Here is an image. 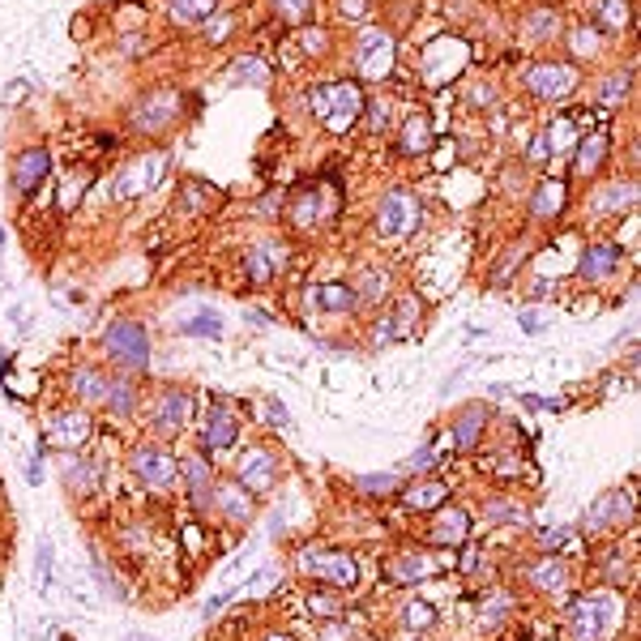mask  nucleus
<instances>
[{"label": "nucleus", "instance_id": "603ef678", "mask_svg": "<svg viewBox=\"0 0 641 641\" xmlns=\"http://www.w3.org/2000/svg\"><path fill=\"white\" fill-rule=\"evenodd\" d=\"M274 5H279L287 17H304L308 14V0H274Z\"/></svg>", "mask_w": 641, "mask_h": 641}, {"label": "nucleus", "instance_id": "a878e982", "mask_svg": "<svg viewBox=\"0 0 641 641\" xmlns=\"http://www.w3.org/2000/svg\"><path fill=\"white\" fill-rule=\"evenodd\" d=\"M223 330H227V325H223L219 312H197V317H188L180 325V334H188V338H219Z\"/></svg>", "mask_w": 641, "mask_h": 641}, {"label": "nucleus", "instance_id": "052dcab7", "mask_svg": "<svg viewBox=\"0 0 641 641\" xmlns=\"http://www.w3.org/2000/svg\"><path fill=\"white\" fill-rule=\"evenodd\" d=\"M9 320H14V325H17V330H22V334H26V330H30V317H26V312H22V308H14V312H9Z\"/></svg>", "mask_w": 641, "mask_h": 641}, {"label": "nucleus", "instance_id": "412c9836", "mask_svg": "<svg viewBox=\"0 0 641 641\" xmlns=\"http://www.w3.org/2000/svg\"><path fill=\"white\" fill-rule=\"evenodd\" d=\"M466 530H471V514H466V509H449V514H441V522H436L432 539L436 544H462Z\"/></svg>", "mask_w": 641, "mask_h": 641}, {"label": "nucleus", "instance_id": "f3484780", "mask_svg": "<svg viewBox=\"0 0 641 641\" xmlns=\"http://www.w3.org/2000/svg\"><path fill=\"white\" fill-rule=\"evenodd\" d=\"M171 112H176V95H171V90H163V95H154L150 103H141V107H137V128L154 133L158 125H168Z\"/></svg>", "mask_w": 641, "mask_h": 641}, {"label": "nucleus", "instance_id": "39448f33", "mask_svg": "<svg viewBox=\"0 0 641 641\" xmlns=\"http://www.w3.org/2000/svg\"><path fill=\"white\" fill-rule=\"evenodd\" d=\"M419 227V206H415V197L406 193V188H393V193H385V201H381L377 209V231L381 236H411Z\"/></svg>", "mask_w": 641, "mask_h": 641}, {"label": "nucleus", "instance_id": "0e129e2a", "mask_svg": "<svg viewBox=\"0 0 641 641\" xmlns=\"http://www.w3.org/2000/svg\"><path fill=\"white\" fill-rule=\"evenodd\" d=\"M565 534H569V530H547V534H544V544L552 547V544H560V539H565Z\"/></svg>", "mask_w": 641, "mask_h": 641}, {"label": "nucleus", "instance_id": "f8f14e48", "mask_svg": "<svg viewBox=\"0 0 641 641\" xmlns=\"http://www.w3.org/2000/svg\"><path fill=\"white\" fill-rule=\"evenodd\" d=\"M304 569L320 573L325 582H334V585H351L355 577H360V569H355V560H351L347 552H308Z\"/></svg>", "mask_w": 641, "mask_h": 641}, {"label": "nucleus", "instance_id": "a18cd8bd", "mask_svg": "<svg viewBox=\"0 0 641 641\" xmlns=\"http://www.w3.org/2000/svg\"><path fill=\"white\" fill-rule=\"evenodd\" d=\"M488 517H492V522H526V517H522V509H514V504H492Z\"/></svg>", "mask_w": 641, "mask_h": 641}, {"label": "nucleus", "instance_id": "338daca9", "mask_svg": "<svg viewBox=\"0 0 641 641\" xmlns=\"http://www.w3.org/2000/svg\"><path fill=\"white\" fill-rule=\"evenodd\" d=\"M265 641H295V637H287V633H274V637H265Z\"/></svg>", "mask_w": 641, "mask_h": 641}, {"label": "nucleus", "instance_id": "69168bd1", "mask_svg": "<svg viewBox=\"0 0 641 641\" xmlns=\"http://www.w3.org/2000/svg\"><path fill=\"white\" fill-rule=\"evenodd\" d=\"M125 641H158V637H146V633H133V637H125Z\"/></svg>", "mask_w": 641, "mask_h": 641}, {"label": "nucleus", "instance_id": "a19ab883", "mask_svg": "<svg viewBox=\"0 0 641 641\" xmlns=\"http://www.w3.org/2000/svg\"><path fill=\"white\" fill-rule=\"evenodd\" d=\"M526 30L534 35V39H547V35L556 30V14H552V9H539V14L526 22Z\"/></svg>", "mask_w": 641, "mask_h": 641}, {"label": "nucleus", "instance_id": "b1692460", "mask_svg": "<svg viewBox=\"0 0 641 641\" xmlns=\"http://www.w3.org/2000/svg\"><path fill=\"white\" fill-rule=\"evenodd\" d=\"M73 393H77L82 402H103V398H107V381L98 377L95 368H77V372H73Z\"/></svg>", "mask_w": 641, "mask_h": 641}, {"label": "nucleus", "instance_id": "6e6d98bb", "mask_svg": "<svg viewBox=\"0 0 641 641\" xmlns=\"http://www.w3.org/2000/svg\"><path fill=\"white\" fill-rule=\"evenodd\" d=\"M595 52V30H577V56H590Z\"/></svg>", "mask_w": 641, "mask_h": 641}, {"label": "nucleus", "instance_id": "6ab92c4d", "mask_svg": "<svg viewBox=\"0 0 641 641\" xmlns=\"http://www.w3.org/2000/svg\"><path fill=\"white\" fill-rule=\"evenodd\" d=\"M445 496H449V488L445 483H436V479H419L415 488L402 492L406 509H436V504H445Z\"/></svg>", "mask_w": 641, "mask_h": 641}, {"label": "nucleus", "instance_id": "8fccbe9b", "mask_svg": "<svg viewBox=\"0 0 641 641\" xmlns=\"http://www.w3.org/2000/svg\"><path fill=\"white\" fill-rule=\"evenodd\" d=\"M625 90H628V77H612V82L599 90V98H607V103H612V98H620Z\"/></svg>", "mask_w": 641, "mask_h": 641}, {"label": "nucleus", "instance_id": "c03bdc74", "mask_svg": "<svg viewBox=\"0 0 641 641\" xmlns=\"http://www.w3.org/2000/svg\"><path fill=\"white\" fill-rule=\"evenodd\" d=\"M249 274H252L257 282H270L274 265H270V257H265V252H252V257H249Z\"/></svg>", "mask_w": 641, "mask_h": 641}, {"label": "nucleus", "instance_id": "f03ea898", "mask_svg": "<svg viewBox=\"0 0 641 641\" xmlns=\"http://www.w3.org/2000/svg\"><path fill=\"white\" fill-rule=\"evenodd\" d=\"M616 620V603L612 595H585V599L569 603V625L577 641H603L607 628Z\"/></svg>", "mask_w": 641, "mask_h": 641}, {"label": "nucleus", "instance_id": "de8ad7c7", "mask_svg": "<svg viewBox=\"0 0 641 641\" xmlns=\"http://www.w3.org/2000/svg\"><path fill=\"white\" fill-rule=\"evenodd\" d=\"M308 607H312L317 616H334L338 612V599H334V595H312V599H308Z\"/></svg>", "mask_w": 641, "mask_h": 641}, {"label": "nucleus", "instance_id": "ea45409f", "mask_svg": "<svg viewBox=\"0 0 641 641\" xmlns=\"http://www.w3.org/2000/svg\"><path fill=\"white\" fill-rule=\"evenodd\" d=\"M385 274H381V270H368V274H360V295L363 300H381V295H385Z\"/></svg>", "mask_w": 641, "mask_h": 641}, {"label": "nucleus", "instance_id": "dca6fc26", "mask_svg": "<svg viewBox=\"0 0 641 641\" xmlns=\"http://www.w3.org/2000/svg\"><path fill=\"white\" fill-rule=\"evenodd\" d=\"M436 573V560L432 556H423V552H411V556H398L390 565V577L393 582H423V577H432Z\"/></svg>", "mask_w": 641, "mask_h": 641}, {"label": "nucleus", "instance_id": "4d7b16f0", "mask_svg": "<svg viewBox=\"0 0 641 641\" xmlns=\"http://www.w3.org/2000/svg\"><path fill=\"white\" fill-rule=\"evenodd\" d=\"M265 415L274 419V428H287V423H291V419H287V411H282L279 402H265Z\"/></svg>", "mask_w": 641, "mask_h": 641}, {"label": "nucleus", "instance_id": "c9c22d12", "mask_svg": "<svg viewBox=\"0 0 641 641\" xmlns=\"http://www.w3.org/2000/svg\"><path fill=\"white\" fill-rule=\"evenodd\" d=\"M393 488H398V474H360V492L368 496H385Z\"/></svg>", "mask_w": 641, "mask_h": 641}, {"label": "nucleus", "instance_id": "bb28decb", "mask_svg": "<svg viewBox=\"0 0 641 641\" xmlns=\"http://www.w3.org/2000/svg\"><path fill=\"white\" fill-rule=\"evenodd\" d=\"M219 509L227 517H236V522H249L252 517V501L239 488H219Z\"/></svg>", "mask_w": 641, "mask_h": 641}, {"label": "nucleus", "instance_id": "393cba45", "mask_svg": "<svg viewBox=\"0 0 641 641\" xmlns=\"http://www.w3.org/2000/svg\"><path fill=\"white\" fill-rule=\"evenodd\" d=\"M436 625V607L423 599H406L402 603V628H411V633H423V628Z\"/></svg>", "mask_w": 641, "mask_h": 641}, {"label": "nucleus", "instance_id": "7ed1b4c3", "mask_svg": "<svg viewBox=\"0 0 641 641\" xmlns=\"http://www.w3.org/2000/svg\"><path fill=\"white\" fill-rule=\"evenodd\" d=\"M163 171H168V150L141 154V158H133L125 171H116L112 193L116 197H141V193H150L154 184L163 180Z\"/></svg>", "mask_w": 641, "mask_h": 641}, {"label": "nucleus", "instance_id": "774afa93", "mask_svg": "<svg viewBox=\"0 0 641 641\" xmlns=\"http://www.w3.org/2000/svg\"><path fill=\"white\" fill-rule=\"evenodd\" d=\"M0 244H5V231H0Z\"/></svg>", "mask_w": 641, "mask_h": 641}, {"label": "nucleus", "instance_id": "c85d7f7f", "mask_svg": "<svg viewBox=\"0 0 641 641\" xmlns=\"http://www.w3.org/2000/svg\"><path fill=\"white\" fill-rule=\"evenodd\" d=\"M214 0H171V17L176 22H209Z\"/></svg>", "mask_w": 641, "mask_h": 641}, {"label": "nucleus", "instance_id": "20e7f679", "mask_svg": "<svg viewBox=\"0 0 641 641\" xmlns=\"http://www.w3.org/2000/svg\"><path fill=\"white\" fill-rule=\"evenodd\" d=\"M103 347H107V355L116 363H128V368H141L150 360V338H146V330L137 320H116L107 330V338H103Z\"/></svg>", "mask_w": 641, "mask_h": 641}, {"label": "nucleus", "instance_id": "0eeeda50", "mask_svg": "<svg viewBox=\"0 0 641 641\" xmlns=\"http://www.w3.org/2000/svg\"><path fill=\"white\" fill-rule=\"evenodd\" d=\"M355 60H360V73H363V77L381 82V77L390 73V65H393V39L385 35V30H363Z\"/></svg>", "mask_w": 641, "mask_h": 641}, {"label": "nucleus", "instance_id": "9b49d317", "mask_svg": "<svg viewBox=\"0 0 641 641\" xmlns=\"http://www.w3.org/2000/svg\"><path fill=\"white\" fill-rule=\"evenodd\" d=\"M90 436H95V423H90V415H82V411L52 415V423H47V441L56 449H82Z\"/></svg>", "mask_w": 641, "mask_h": 641}, {"label": "nucleus", "instance_id": "9d476101", "mask_svg": "<svg viewBox=\"0 0 641 641\" xmlns=\"http://www.w3.org/2000/svg\"><path fill=\"white\" fill-rule=\"evenodd\" d=\"M573 86H577V73L569 65H534L526 73V90L534 98H560V95H569Z\"/></svg>", "mask_w": 641, "mask_h": 641}, {"label": "nucleus", "instance_id": "6e6552de", "mask_svg": "<svg viewBox=\"0 0 641 641\" xmlns=\"http://www.w3.org/2000/svg\"><path fill=\"white\" fill-rule=\"evenodd\" d=\"M197 415V402H193V393H163L158 398V406H154V432H163V436H176L184 432L188 423H193Z\"/></svg>", "mask_w": 641, "mask_h": 641}, {"label": "nucleus", "instance_id": "2eb2a0df", "mask_svg": "<svg viewBox=\"0 0 641 641\" xmlns=\"http://www.w3.org/2000/svg\"><path fill=\"white\" fill-rule=\"evenodd\" d=\"M239 483L249 492H265L274 483V458L265 449H252L249 458H244V466H239Z\"/></svg>", "mask_w": 641, "mask_h": 641}, {"label": "nucleus", "instance_id": "1a4fd4ad", "mask_svg": "<svg viewBox=\"0 0 641 641\" xmlns=\"http://www.w3.org/2000/svg\"><path fill=\"white\" fill-rule=\"evenodd\" d=\"M466 65V47L453 39L445 43H432L428 47V60H423V77H428V86H445L458 77V69Z\"/></svg>", "mask_w": 641, "mask_h": 641}, {"label": "nucleus", "instance_id": "4be33fe9", "mask_svg": "<svg viewBox=\"0 0 641 641\" xmlns=\"http://www.w3.org/2000/svg\"><path fill=\"white\" fill-rule=\"evenodd\" d=\"M402 150L406 154H423V150H432V128H428V116H411V120H406L402 125Z\"/></svg>", "mask_w": 641, "mask_h": 641}, {"label": "nucleus", "instance_id": "e2e57ef3", "mask_svg": "<svg viewBox=\"0 0 641 641\" xmlns=\"http://www.w3.org/2000/svg\"><path fill=\"white\" fill-rule=\"evenodd\" d=\"M227 30H231V22H214V26H209V39H223Z\"/></svg>", "mask_w": 641, "mask_h": 641}, {"label": "nucleus", "instance_id": "4468645a", "mask_svg": "<svg viewBox=\"0 0 641 641\" xmlns=\"http://www.w3.org/2000/svg\"><path fill=\"white\" fill-rule=\"evenodd\" d=\"M530 582L547 590V595H565L569 590V565L560 556H547V560H534L530 565Z\"/></svg>", "mask_w": 641, "mask_h": 641}, {"label": "nucleus", "instance_id": "13d9d810", "mask_svg": "<svg viewBox=\"0 0 641 641\" xmlns=\"http://www.w3.org/2000/svg\"><path fill=\"white\" fill-rule=\"evenodd\" d=\"M304 47L308 52H325V35L320 30H304Z\"/></svg>", "mask_w": 641, "mask_h": 641}, {"label": "nucleus", "instance_id": "79ce46f5", "mask_svg": "<svg viewBox=\"0 0 641 641\" xmlns=\"http://www.w3.org/2000/svg\"><path fill=\"white\" fill-rule=\"evenodd\" d=\"M69 488H73V492H90V488H95V466L77 462V466L69 471Z\"/></svg>", "mask_w": 641, "mask_h": 641}, {"label": "nucleus", "instance_id": "cd10ccee", "mask_svg": "<svg viewBox=\"0 0 641 641\" xmlns=\"http://www.w3.org/2000/svg\"><path fill=\"white\" fill-rule=\"evenodd\" d=\"M317 304L342 312V308L355 304V291H351V287H342V282H320V287H317Z\"/></svg>", "mask_w": 641, "mask_h": 641}, {"label": "nucleus", "instance_id": "2f4dec72", "mask_svg": "<svg viewBox=\"0 0 641 641\" xmlns=\"http://www.w3.org/2000/svg\"><path fill=\"white\" fill-rule=\"evenodd\" d=\"M279 577H282V573L274 569V565H265L261 573H252L249 582L239 585V595H249V599H257V595H265V590H270V585H279Z\"/></svg>", "mask_w": 641, "mask_h": 641}, {"label": "nucleus", "instance_id": "c756f323", "mask_svg": "<svg viewBox=\"0 0 641 641\" xmlns=\"http://www.w3.org/2000/svg\"><path fill=\"white\" fill-rule=\"evenodd\" d=\"M603 154H607V137H603V133H590V137L582 141V154H577V171H595Z\"/></svg>", "mask_w": 641, "mask_h": 641}, {"label": "nucleus", "instance_id": "49530a36", "mask_svg": "<svg viewBox=\"0 0 641 641\" xmlns=\"http://www.w3.org/2000/svg\"><path fill=\"white\" fill-rule=\"evenodd\" d=\"M428 466H436V445L415 449V458H411V471H428Z\"/></svg>", "mask_w": 641, "mask_h": 641}, {"label": "nucleus", "instance_id": "58836bf2", "mask_svg": "<svg viewBox=\"0 0 641 641\" xmlns=\"http://www.w3.org/2000/svg\"><path fill=\"white\" fill-rule=\"evenodd\" d=\"M231 73H236V77H249V86H265V82H270V69H265V60H239Z\"/></svg>", "mask_w": 641, "mask_h": 641}, {"label": "nucleus", "instance_id": "f704fd0d", "mask_svg": "<svg viewBox=\"0 0 641 641\" xmlns=\"http://www.w3.org/2000/svg\"><path fill=\"white\" fill-rule=\"evenodd\" d=\"M35 582H39V590L52 585V544L47 539H39V552H35Z\"/></svg>", "mask_w": 641, "mask_h": 641}, {"label": "nucleus", "instance_id": "5701e85b", "mask_svg": "<svg viewBox=\"0 0 641 641\" xmlns=\"http://www.w3.org/2000/svg\"><path fill=\"white\" fill-rule=\"evenodd\" d=\"M560 206H565V184L560 180H544L539 184V193H534V201H530L534 219H556Z\"/></svg>", "mask_w": 641, "mask_h": 641}, {"label": "nucleus", "instance_id": "680f3d73", "mask_svg": "<svg viewBox=\"0 0 641 641\" xmlns=\"http://www.w3.org/2000/svg\"><path fill=\"white\" fill-rule=\"evenodd\" d=\"M249 320H252V325H261V330H265V325H270V320H274V317H270V312H261V308H249Z\"/></svg>", "mask_w": 641, "mask_h": 641}, {"label": "nucleus", "instance_id": "7c9ffc66", "mask_svg": "<svg viewBox=\"0 0 641 641\" xmlns=\"http://www.w3.org/2000/svg\"><path fill=\"white\" fill-rule=\"evenodd\" d=\"M479 423H483V411H479V406H471V411H466V415H458V423H453V441H458V445H474Z\"/></svg>", "mask_w": 641, "mask_h": 641}, {"label": "nucleus", "instance_id": "e433bc0d", "mask_svg": "<svg viewBox=\"0 0 641 641\" xmlns=\"http://www.w3.org/2000/svg\"><path fill=\"white\" fill-rule=\"evenodd\" d=\"M184 479L193 483V492H206L209 488V462L206 458H188V462H184Z\"/></svg>", "mask_w": 641, "mask_h": 641}, {"label": "nucleus", "instance_id": "473e14b6", "mask_svg": "<svg viewBox=\"0 0 641 641\" xmlns=\"http://www.w3.org/2000/svg\"><path fill=\"white\" fill-rule=\"evenodd\" d=\"M633 184H616V188H607V193H599L595 197V206L603 209V214H607V209H620V206H628V201H633Z\"/></svg>", "mask_w": 641, "mask_h": 641}, {"label": "nucleus", "instance_id": "4c0bfd02", "mask_svg": "<svg viewBox=\"0 0 641 641\" xmlns=\"http://www.w3.org/2000/svg\"><path fill=\"white\" fill-rule=\"evenodd\" d=\"M312 219H317V197H312V188H304V193H300V201L291 206V223L308 227Z\"/></svg>", "mask_w": 641, "mask_h": 641}, {"label": "nucleus", "instance_id": "ddd939ff", "mask_svg": "<svg viewBox=\"0 0 641 641\" xmlns=\"http://www.w3.org/2000/svg\"><path fill=\"white\" fill-rule=\"evenodd\" d=\"M47 171H52V154L47 150H22V158L14 163V184L22 188V193H30V188H39L43 180H47Z\"/></svg>", "mask_w": 641, "mask_h": 641}, {"label": "nucleus", "instance_id": "37998d69", "mask_svg": "<svg viewBox=\"0 0 641 641\" xmlns=\"http://www.w3.org/2000/svg\"><path fill=\"white\" fill-rule=\"evenodd\" d=\"M544 137H547V150L565 154V146H573V125H569V120H560V125L552 128V133H544Z\"/></svg>", "mask_w": 641, "mask_h": 641}, {"label": "nucleus", "instance_id": "5fc2aeb1", "mask_svg": "<svg viewBox=\"0 0 641 641\" xmlns=\"http://www.w3.org/2000/svg\"><path fill=\"white\" fill-rule=\"evenodd\" d=\"M547 154H552V150H547V137H544V133H539V137L530 141V163H544Z\"/></svg>", "mask_w": 641, "mask_h": 641}, {"label": "nucleus", "instance_id": "3c124183", "mask_svg": "<svg viewBox=\"0 0 641 641\" xmlns=\"http://www.w3.org/2000/svg\"><path fill=\"white\" fill-rule=\"evenodd\" d=\"M363 14H368V0H342V17H351V22H360Z\"/></svg>", "mask_w": 641, "mask_h": 641}, {"label": "nucleus", "instance_id": "bf43d9fd", "mask_svg": "<svg viewBox=\"0 0 641 641\" xmlns=\"http://www.w3.org/2000/svg\"><path fill=\"white\" fill-rule=\"evenodd\" d=\"M320 641H347V625H325L320 628Z\"/></svg>", "mask_w": 641, "mask_h": 641}, {"label": "nucleus", "instance_id": "a211bd4d", "mask_svg": "<svg viewBox=\"0 0 641 641\" xmlns=\"http://www.w3.org/2000/svg\"><path fill=\"white\" fill-rule=\"evenodd\" d=\"M236 436H239V423L231 411H214L206 423V445L209 449H231L236 445Z\"/></svg>", "mask_w": 641, "mask_h": 641}, {"label": "nucleus", "instance_id": "423d86ee", "mask_svg": "<svg viewBox=\"0 0 641 641\" xmlns=\"http://www.w3.org/2000/svg\"><path fill=\"white\" fill-rule=\"evenodd\" d=\"M133 474H137L146 488H168L171 479L180 474V466H176V458L163 445H146L133 453Z\"/></svg>", "mask_w": 641, "mask_h": 641}, {"label": "nucleus", "instance_id": "09e8293b", "mask_svg": "<svg viewBox=\"0 0 641 641\" xmlns=\"http://www.w3.org/2000/svg\"><path fill=\"white\" fill-rule=\"evenodd\" d=\"M603 9H607V26H620V22H625V0H603L599 14Z\"/></svg>", "mask_w": 641, "mask_h": 641}, {"label": "nucleus", "instance_id": "72a5a7b5", "mask_svg": "<svg viewBox=\"0 0 641 641\" xmlns=\"http://www.w3.org/2000/svg\"><path fill=\"white\" fill-rule=\"evenodd\" d=\"M107 402H112L116 415H125V411H133V402H137V390L128 385V381H116V385H107Z\"/></svg>", "mask_w": 641, "mask_h": 641}, {"label": "nucleus", "instance_id": "f257e3e1", "mask_svg": "<svg viewBox=\"0 0 641 641\" xmlns=\"http://www.w3.org/2000/svg\"><path fill=\"white\" fill-rule=\"evenodd\" d=\"M360 107H363V90L355 82H325L312 90V112L334 128V133L355 125Z\"/></svg>", "mask_w": 641, "mask_h": 641}, {"label": "nucleus", "instance_id": "aec40b11", "mask_svg": "<svg viewBox=\"0 0 641 641\" xmlns=\"http://www.w3.org/2000/svg\"><path fill=\"white\" fill-rule=\"evenodd\" d=\"M612 270H616V249H612V244H595V249L582 257V279L585 282L607 279Z\"/></svg>", "mask_w": 641, "mask_h": 641}, {"label": "nucleus", "instance_id": "864d4df0", "mask_svg": "<svg viewBox=\"0 0 641 641\" xmlns=\"http://www.w3.org/2000/svg\"><path fill=\"white\" fill-rule=\"evenodd\" d=\"M544 325H547V320L539 317V312H522V334H539Z\"/></svg>", "mask_w": 641, "mask_h": 641}]
</instances>
